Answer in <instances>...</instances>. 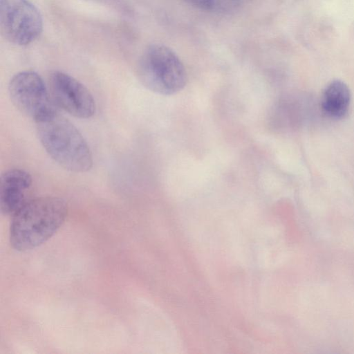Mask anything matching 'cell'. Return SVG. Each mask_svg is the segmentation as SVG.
I'll return each instance as SVG.
<instances>
[{
	"label": "cell",
	"instance_id": "7",
	"mask_svg": "<svg viewBox=\"0 0 354 354\" xmlns=\"http://www.w3.org/2000/svg\"><path fill=\"white\" fill-rule=\"evenodd\" d=\"M32 184L30 174L21 169L5 171L0 178V209L3 214L13 215L27 201Z\"/></svg>",
	"mask_w": 354,
	"mask_h": 354
},
{
	"label": "cell",
	"instance_id": "8",
	"mask_svg": "<svg viewBox=\"0 0 354 354\" xmlns=\"http://www.w3.org/2000/svg\"><path fill=\"white\" fill-rule=\"evenodd\" d=\"M351 93L342 81L331 82L325 88L322 97V107L328 116L333 118L344 117L350 106Z\"/></svg>",
	"mask_w": 354,
	"mask_h": 354
},
{
	"label": "cell",
	"instance_id": "2",
	"mask_svg": "<svg viewBox=\"0 0 354 354\" xmlns=\"http://www.w3.org/2000/svg\"><path fill=\"white\" fill-rule=\"evenodd\" d=\"M35 122L40 142L60 166L74 172H85L91 168L89 146L70 121L55 111Z\"/></svg>",
	"mask_w": 354,
	"mask_h": 354
},
{
	"label": "cell",
	"instance_id": "6",
	"mask_svg": "<svg viewBox=\"0 0 354 354\" xmlns=\"http://www.w3.org/2000/svg\"><path fill=\"white\" fill-rule=\"evenodd\" d=\"M49 87L55 102L69 114L82 119L94 115L95 102L93 95L72 76L54 71L49 78Z\"/></svg>",
	"mask_w": 354,
	"mask_h": 354
},
{
	"label": "cell",
	"instance_id": "3",
	"mask_svg": "<svg viewBox=\"0 0 354 354\" xmlns=\"http://www.w3.org/2000/svg\"><path fill=\"white\" fill-rule=\"evenodd\" d=\"M138 75L147 89L163 95L178 93L187 82L182 62L171 49L162 44L147 48L140 60Z\"/></svg>",
	"mask_w": 354,
	"mask_h": 354
},
{
	"label": "cell",
	"instance_id": "1",
	"mask_svg": "<svg viewBox=\"0 0 354 354\" xmlns=\"http://www.w3.org/2000/svg\"><path fill=\"white\" fill-rule=\"evenodd\" d=\"M66 202L58 197L44 196L27 201L13 215L10 242L18 251H27L44 243L64 223Z\"/></svg>",
	"mask_w": 354,
	"mask_h": 354
},
{
	"label": "cell",
	"instance_id": "4",
	"mask_svg": "<svg viewBox=\"0 0 354 354\" xmlns=\"http://www.w3.org/2000/svg\"><path fill=\"white\" fill-rule=\"evenodd\" d=\"M0 27L7 40L24 46L41 34L43 20L37 8L28 0H0Z\"/></svg>",
	"mask_w": 354,
	"mask_h": 354
},
{
	"label": "cell",
	"instance_id": "5",
	"mask_svg": "<svg viewBox=\"0 0 354 354\" xmlns=\"http://www.w3.org/2000/svg\"><path fill=\"white\" fill-rule=\"evenodd\" d=\"M8 93L15 106L35 121L56 111L42 78L34 71L15 74L9 82Z\"/></svg>",
	"mask_w": 354,
	"mask_h": 354
}]
</instances>
